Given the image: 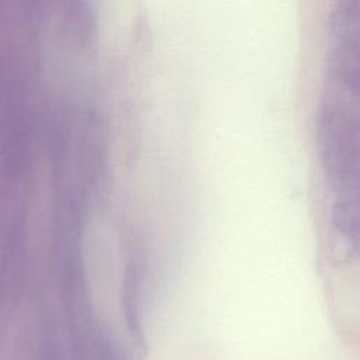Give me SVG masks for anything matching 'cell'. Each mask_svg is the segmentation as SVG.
I'll return each instance as SVG.
<instances>
[]
</instances>
